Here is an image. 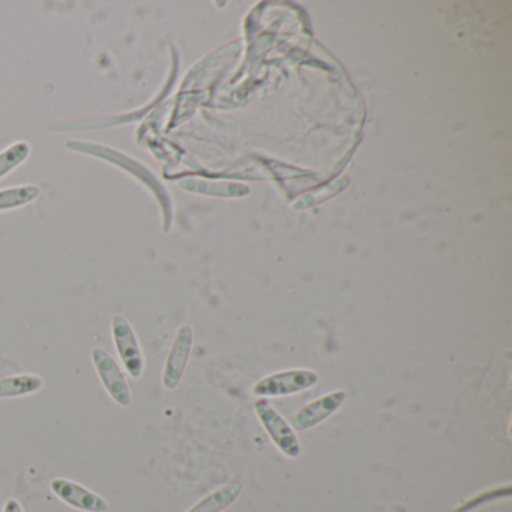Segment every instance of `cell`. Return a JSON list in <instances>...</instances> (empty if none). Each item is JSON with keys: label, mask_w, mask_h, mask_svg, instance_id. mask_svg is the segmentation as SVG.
<instances>
[{"label": "cell", "mask_w": 512, "mask_h": 512, "mask_svg": "<svg viewBox=\"0 0 512 512\" xmlns=\"http://www.w3.org/2000/svg\"><path fill=\"white\" fill-rule=\"evenodd\" d=\"M44 379L38 374H17L0 379V398H19L37 394L43 389Z\"/></svg>", "instance_id": "30bf717a"}, {"label": "cell", "mask_w": 512, "mask_h": 512, "mask_svg": "<svg viewBox=\"0 0 512 512\" xmlns=\"http://www.w3.org/2000/svg\"><path fill=\"white\" fill-rule=\"evenodd\" d=\"M92 362H94L95 371H97L101 383H103L112 400L119 406H130V385H128L127 377H125L124 371L119 367L115 358L101 347H94L92 349Z\"/></svg>", "instance_id": "5b68a950"}, {"label": "cell", "mask_w": 512, "mask_h": 512, "mask_svg": "<svg viewBox=\"0 0 512 512\" xmlns=\"http://www.w3.org/2000/svg\"><path fill=\"white\" fill-rule=\"evenodd\" d=\"M194 332L191 326L185 325L179 328L169 355H167L166 364H164L161 383L164 388L173 391L181 385L187 371L188 361H190L191 350H193Z\"/></svg>", "instance_id": "8992f818"}, {"label": "cell", "mask_w": 512, "mask_h": 512, "mask_svg": "<svg viewBox=\"0 0 512 512\" xmlns=\"http://www.w3.org/2000/svg\"><path fill=\"white\" fill-rule=\"evenodd\" d=\"M32 154L31 143L20 140L7 146L4 151H0V179L10 175L14 170L19 169L25 161L29 160Z\"/></svg>", "instance_id": "7c38bea8"}, {"label": "cell", "mask_w": 512, "mask_h": 512, "mask_svg": "<svg viewBox=\"0 0 512 512\" xmlns=\"http://www.w3.org/2000/svg\"><path fill=\"white\" fill-rule=\"evenodd\" d=\"M344 400H346V392L334 391L305 404L292 416L290 424L293 430L305 431L316 427L320 422L334 415L343 406Z\"/></svg>", "instance_id": "ba28073f"}, {"label": "cell", "mask_w": 512, "mask_h": 512, "mask_svg": "<svg viewBox=\"0 0 512 512\" xmlns=\"http://www.w3.org/2000/svg\"><path fill=\"white\" fill-rule=\"evenodd\" d=\"M112 337L128 376L140 379L145 371V356L136 331L122 314L112 317Z\"/></svg>", "instance_id": "277c9868"}, {"label": "cell", "mask_w": 512, "mask_h": 512, "mask_svg": "<svg viewBox=\"0 0 512 512\" xmlns=\"http://www.w3.org/2000/svg\"><path fill=\"white\" fill-rule=\"evenodd\" d=\"M4 512H25V511H23V506L20 505L19 500L10 499V500H7V503H5Z\"/></svg>", "instance_id": "4fadbf2b"}, {"label": "cell", "mask_w": 512, "mask_h": 512, "mask_svg": "<svg viewBox=\"0 0 512 512\" xmlns=\"http://www.w3.org/2000/svg\"><path fill=\"white\" fill-rule=\"evenodd\" d=\"M41 196V188L37 185H17L0 190V212L14 211L31 205Z\"/></svg>", "instance_id": "8fae6325"}, {"label": "cell", "mask_w": 512, "mask_h": 512, "mask_svg": "<svg viewBox=\"0 0 512 512\" xmlns=\"http://www.w3.org/2000/svg\"><path fill=\"white\" fill-rule=\"evenodd\" d=\"M242 493V484L239 481H232L218 490L212 491L208 496L191 506L187 512H223L238 500Z\"/></svg>", "instance_id": "9c48e42d"}, {"label": "cell", "mask_w": 512, "mask_h": 512, "mask_svg": "<svg viewBox=\"0 0 512 512\" xmlns=\"http://www.w3.org/2000/svg\"><path fill=\"white\" fill-rule=\"evenodd\" d=\"M53 493L71 508L82 512H107L109 503L100 494L83 487L79 482L67 478H56L50 482Z\"/></svg>", "instance_id": "52a82bcc"}, {"label": "cell", "mask_w": 512, "mask_h": 512, "mask_svg": "<svg viewBox=\"0 0 512 512\" xmlns=\"http://www.w3.org/2000/svg\"><path fill=\"white\" fill-rule=\"evenodd\" d=\"M319 382V374L307 368L277 371L268 374L253 386V394L259 398L286 397L313 388Z\"/></svg>", "instance_id": "7a4b0ae2"}, {"label": "cell", "mask_w": 512, "mask_h": 512, "mask_svg": "<svg viewBox=\"0 0 512 512\" xmlns=\"http://www.w3.org/2000/svg\"><path fill=\"white\" fill-rule=\"evenodd\" d=\"M65 148L68 151L76 152V154L86 155V157L97 158L100 161H106L110 166L122 170V172L130 175L131 178L136 179L143 187L148 188L155 199L161 203L164 214V232H169L172 226V214L167 211L166 205L169 203V196H167L164 188L161 187L158 179L155 178L154 172L145 164L140 163L137 158L130 157L124 151L112 148V146L101 145V143L83 142V140H68L65 143Z\"/></svg>", "instance_id": "6da1fadb"}, {"label": "cell", "mask_w": 512, "mask_h": 512, "mask_svg": "<svg viewBox=\"0 0 512 512\" xmlns=\"http://www.w3.org/2000/svg\"><path fill=\"white\" fill-rule=\"evenodd\" d=\"M254 412L278 451L286 457L298 458L301 454V443L292 425L277 412V409L265 398H259L254 403Z\"/></svg>", "instance_id": "3957f363"}]
</instances>
